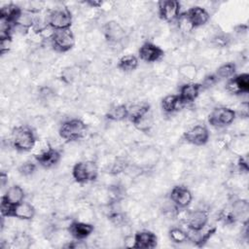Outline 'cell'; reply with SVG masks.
Returning <instances> with one entry per match:
<instances>
[{
  "instance_id": "603a6c76",
  "label": "cell",
  "mask_w": 249,
  "mask_h": 249,
  "mask_svg": "<svg viewBox=\"0 0 249 249\" xmlns=\"http://www.w3.org/2000/svg\"><path fill=\"white\" fill-rule=\"evenodd\" d=\"M185 106L178 94H169L162 98L161 108L165 113H174Z\"/></svg>"
},
{
  "instance_id": "4316f807",
  "label": "cell",
  "mask_w": 249,
  "mask_h": 249,
  "mask_svg": "<svg viewBox=\"0 0 249 249\" xmlns=\"http://www.w3.org/2000/svg\"><path fill=\"white\" fill-rule=\"evenodd\" d=\"M236 71V66L232 62L225 63L218 67L215 76L220 79H230L231 78Z\"/></svg>"
},
{
  "instance_id": "d4e9b609",
  "label": "cell",
  "mask_w": 249,
  "mask_h": 249,
  "mask_svg": "<svg viewBox=\"0 0 249 249\" xmlns=\"http://www.w3.org/2000/svg\"><path fill=\"white\" fill-rule=\"evenodd\" d=\"M138 58L133 54H126L122 56L118 61V68L124 72H130L138 67Z\"/></svg>"
},
{
  "instance_id": "d6986e66",
  "label": "cell",
  "mask_w": 249,
  "mask_h": 249,
  "mask_svg": "<svg viewBox=\"0 0 249 249\" xmlns=\"http://www.w3.org/2000/svg\"><path fill=\"white\" fill-rule=\"evenodd\" d=\"M201 88L202 85L199 83H188L182 86V88L180 89V93L178 95L186 105L188 103L194 102L197 98Z\"/></svg>"
},
{
  "instance_id": "f546056e",
  "label": "cell",
  "mask_w": 249,
  "mask_h": 249,
  "mask_svg": "<svg viewBox=\"0 0 249 249\" xmlns=\"http://www.w3.org/2000/svg\"><path fill=\"white\" fill-rule=\"evenodd\" d=\"M127 165H128V163L125 159L117 158L115 160V161L112 163L108 172H110L111 174H119V173L123 172L127 167Z\"/></svg>"
},
{
  "instance_id": "9c48e42d",
  "label": "cell",
  "mask_w": 249,
  "mask_h": 249,
  "mask_svg": "<svg viewBox=\"0 0 249 249\" xmlns=\"http://www.w3.org/2000/svg\"><path fill=\"white\" fill-rule=\"evenodd\" d=\"M226 89L233 94L248 93L249 91V74L241 73L229 79Z\"/></svg>"
},
{
  "instance_id": "52a82bcc",
  "label": "cell",
  "mask_w": 249,
  "mask_h": 249,
  "mask_svg": "<svg viewBox=\"0 0 249 249\" xmlns=\"http://www.w3.org/2000/svg\"><path fill=\"white\" fill-rule=\"evenodd\" d=\"M209 130L205 125L197 124L191 128H189L183 134V139L196 146H202L205 145L209 140Z\"/></svg>"
},
{
  "instance_id": "6da1fadb",
  "label": "cell",
  "mask_w": 249,
  "mask_h": 249,
  "mask_svg": "<svg viewBox=\"0 0 249 249\" xmlns=\"http://www.w3.org/2000/svg\"><path fill=\"white\" fill-rule=\"evenodd\" d=\"M37 141L32 128L27 125L16 126L12 130L11 142L13 147L19 152H31Z\"/></svg>"
},
{
  "instance_id": "ffe728a7",
  "label": "cell",
  "mask_w": 249,
  "mask_h": 249,
  "mask_svg": "<svg viewBox=\"0 0 249 249\" xmlns=\"http://www.w3.org/2000/svg\"><path fill=\"white\" fill-rule=\"evenodd\" d=\"M22 12L23 10L19 6L13 3L7 4L0 9V19L9 22L12 25H15L18 20L19 17L21 16Z\"/></svg>"
},
{
  "instance_id": "836d02e7",
  "label": "cell",
  "mask_w": 249,
  "mask_h": 249,
  "mask_svg": "<svg viewBox=\"0 0 249 249\" xmlns=\"http://www.w3.org/2000/svg\"><path fill=\"white\" fill-rule=\"evenodd\" d=\"M215 231H216V228H212V229H210L209 231H207L196 241L197 245H198V246L204 245V243L209 240V238L215 233Z\"/></svg>"
},
{
  "instance_id": "8d00e7d4",
  "label": "cell",
  "mask_w": 249,
  "mask_h": 249,
  "mask_svg": "<svg viewBox=\"0 0 249 249\" xmlns=\"http://www.w3.org/2000/svg\"><path fill=\"white\" fill-rule=\"evenodd\" d=\"M7 183H8V174L2 171L0 174V185L2 188H4Z\"/></svg>"
},
{
  "instance_id": "7a4b0ae2",
  "label": "cell",
  "mask_w": 249,
  "mask_h": 249,
  "mask_svg": "<svg viewBox=\"0 0 249 249\" xmlns=\"http://www.w3.org/2000/svg\"><path fill=\"white\" fill-rule=\"evenodd\" d=\"M46 21L53 30L69 29L72 25V15L67 8L49 10L46 15Z\"/></svg>"
},
{
  "instance_id": "cb8c5ba5",
  "label": "cell",
  "mask_w": 249,
  "mask_h": 249,
  "mask_svg": "<svg viewBox=\"0 0 249 249\" xmlns=\"http://www.w3.org/2000/svg\"><path fill=\"white\" fill-rule=\"evenodd\" d=\"M128 117V109L127 106L124 104H118L112 106L106 114V118L108 120L114 122H121Z\"/></svg>"
},
{
  "instance_id": "30bf717a",
  "label": "cell",
  "mask_w": 249,
  "mask_h": 249,
  "mask_svg": "<svg viewBox=\"0 0 249 249\" xmlns=\"http://www.w3.org/2000/svg\"><path fill=\"white\" fill-rule=\"evenodd\" d=\"M158 237L151 231H139L134 234L132 248L152 249L157 246Z\"/></svg>"
},
{
  "instance_id": "7402d4cb",
  "label": "cell",
  "mask_w": 249,
  "mask_h": 249,
  "mask_svg": "<svg viewBox=\"0 0 249 249\" xmlns=\"http://www.w3.org/2000/svg\"><path fill=\"white\" fill-rule=\"evenodd\" d=\"M1 199L14 206L24 199V191L18 185H14L7 189L6 193L1 196Z\"/></svg>"
},
{
  "instance_id": "9a60e30c",
  "label": "cell",
  "mask_w": 249,
  "mask_h": 249,
  "mask_svg": "<svg viewBox=\"0 0 249 249\" xmlns=\"http://www.w3.org/2000/svg\"><path fill=\"white\" fill-rule=\"evenodd\" d=\"M68 232L70 235L77 240H84L89 237L92 231H94V227L91 224L80 222V221H73L68 226Z\"/></svg>"
},
{
  "instance_id": "2e32d148",
  "label": "cell",
  "mask_w": 249,
  "mask_h": 249,
  "mask_svg": "<svg viewBox=\"0 0 249 249\" xmlns=\"http://www.w3.org/2000/svg\"><path fill=\"white\" fill-rule=\"evenodd\" d=\"M189 21L194 28L204 25L209 20V13L200 6H194L185 12Z\"/></svg>"
},
{
  "instance_id": "e575fe53",
  "label": "cell",
  "mask_w": 249,
  "mask_h": 249,
  "mask_svg": "<svg viewBox=\"0 0 249 249\" xmlns=\"http://www.w3.org/2000/svg\"><path fill=\"white\" fill-rule=\"evenodd\" d=\"M65 247H67V248H74V249H76V248H85V247H87V244H86V242H84V240H77V239H75L74 241H72V242L68 243L67 245H65Z\"/></svg>"
},
{
  "instance_id": "3957f363",
  "label": "cell",
  "mask_w": 249,
  "mask_h": 249,
  "mask_svg": "<svg viewBox=\"0 0 249 249\" xmlns=\"http://www.w3.org/2000/svg\"><path fill=\"white\" fill-rule=\"evenodd\" d=\"M72 176L76 182L81 184L95 181L98 176L97 164L92 160L79 161L72 168Z\"/></svg>"
},
{
  "instance_id": "1f68e13d",
  "label": "cell",
  "mask_w": 249,
  "mask_h": 249,
  "mask_svg": "<svg viewBox=\"0 0 249 249\" xmlns=\"http://www.w3.org/2000/svg\"><path fill=\"white\" fill-rule=\"evenodd\" d=\"M177 22H178L179 29L181 31H183V32H191L194 29V27L192 26V24L189 21V19H188V18H187L185 13L180 14L179 18H177Z\"/></svg>"
},
{
  "instance_id": "4dcf8cb0",
  "label": "cell",
  "mask_w": 249,
  "mask_h": 249,
  "mask_svg": "<svg viewBox=\"0 0 249 249\" xmlns=\"http://www.w3.org/2000/svg\"><path fill=\"white\" fill-rule=\"evenodd\" d=\"M19 174L22 176H30L36 171V164L30 160L22 162L18 168Z\"/></svg>"
},
{
  "instance_id": "484cf974",
  "label": "cell",
  "mask_w": 249,
  "mask_h": 249,
  "mask_svg": "<svg viewBox=\"0 0 249 249\" xmlns=\"http://www.w3.org/2000/svg\"><path fill=\"white\" fill-rule=\"evenodd\" d=\"M248 202L246 200H243V199H239V200H236L233 205H232V214L236 219H239V218H245V220L247 221V217H248Z\"/></svg>"
},
{
  "instance_id": "f1b7e54d",
  "label": "cell",
  "mask_w": 249,
  "mask_h": 249,
  "mask_svg": "<svg viewBox=\"0 0 249 249\" xmlns=\"http://www.w3.org/2000/svg\"><path fill=\"white\" fill-rule=\"evenodd\" d=\"M179 73L186 79L194 80L197 75V70L194 64H185L179 68Z\"/></svg>"
},
{
  "instance_id": "4fadbf2b",
  "label": "cell",
  "mask_w": 249,
  "mask_h": 249,
  "mask_svg": "<svg viewBox=\"0 0 249 249\" xmlns=\"http://www.w3.org/2000/svg\"><path fill=\"white\" fill-rule=\"evenodd\" d=\"M103 34L109 43H119L125 36L124 29L116 20H109L104 24Z\"/></svg>"
},
{
  "instance_id": "5bb4252c",
  "label": "cell",
  "mask_w": 249,
  "mask_h": 249,
  "mask_svg": "<svg viewBox=\"0 0 249 249\" xmlns=\"http://www.w3.org/2000/svg\"><path fill=\"white\" fill-rule=\"evenodd\" d=\"M208 218V213L205 210L191 211L187 216L188 228L195 232H198L206 226Z\"/></svg>"
},
{
  "instance_id": "ac0fdd59",
  "label": "cell",
  "mask_w": 249,
  "mask_h": 249,
  "mask_svg": "<svg viewBox=\"0 0 249 249\" xmlns=\"http://www.w3.org/2000/svg\"><path fill=\"white\" fill-rule=\"evenodd\" d=\"M36 210L34 206L26 201H21L12 207L10 217L18 218L20 220H31L34 218Z\"/></svg>"
},
{
  "instance_id": "83f0119b",
  "label": "cell",
  "mask_w": 249,
  "mask_h": 249,
  "mask_svg": "<svg viewBox=\"0 0 249 249\" xmlns=\"http://www.w3.org/2000/svg\"><path fill=\"white\" fill-rule=\"evenodd\" d=\"M169 238L175 243H183L189 239V234L179 228H173L168 232Z\"/></svg>"
},
{
  "instance_id": "8fae6325",
  "label": "cell",
  "mask_w": 249,
  "mask_h": 249,
  "mask_svg": "<svg viewBox=\"0 0 249 249\" xmlns=\"http://www.w3.org/2000/svg\"><path fill=\"white\" fill-rule=\"evenodd\" d=\"M138 54L140 59H142L143 61L155 62L163 56L164 51L160 46L154 43L146 42L140 47Z\"/></svg>"
},
{
  "instance_id": "e0dca14e",
  "label": "cell",
  "mask_w": 249,
  "mask_h": 249,
  "mask_svg": "<svg viewBox=\"0 0 249 249\" xmlns=\"http://www.w3.org/2000/svg\"><path fill=\"white\" fill-rule=\"evenodd\" d=\"M34 158L41 166L45 168H50L56 165L59 162L61 159V155L57 150H55L51 146L47 151H45L40 155L35 156Z\"/></svg>"
},
{
  "instance_id": "277c9868",
  "label": "cell",
  "mask_w": 249,
  "mask_h": 249,
  "mask_svg": "<svg viewBox=\"0 0 249 249\" xmlns=\"http://www.w3.org/2000/svg\"><path fill=\"white\" fill-rule=\"evenodd\" d=\"M87 132L86 124L80 119H71L64 122L58 130L60 137L66 141H76L83 138Z\"/></svg>"
},
{
  "instance_id": "ba28073f",
  "label": "cell",
  "mask_w": 249,
  "mask_h": 249,
  "mask_svg": "<svg viewBox=\"0 0 249 249\" xmlns=\"http://www.w3.org/2000/svg\"><path fill=\"white\" fill-rule=\"evenodd\" d=\"M180 3L176 0H162L159 2V16L167 22L177 20L180 16Z\"/></svg>"
},
{
  "instance_id": "8992f818",
  "label": "cell",
  "mask_w": 249,
  "mask_h": 249,
  "mask_svg": "<svg viewBox=\"0 0 249 249\" xmlns=\"http://www.w3.org/2000/svg\"><path fill=\"white\" fill-rule=\"evenodd\" d=\"M236 113L233 109L228 107L215 108L208 115V123L214 127H224L230 125L235 119Z\"/></svg>"
},
{
  "instance_id": "44dd1931",
  "label": "cell",
  "mask_w": 249,
  "mask_h": 249,
  "mask_svg": "<svg viewBox=\"0 0 249 249\" xmlns=\"http://www.w3.org/2000/svg\"><path fill=\"white\" fill-rule=\"evenodd\" d=\"M128 109V117L129 121L135 125L141 119H143L146 115L150 113V105L148 103H136L129 107Z\"/></svg>"
},
{
  "instance_id": "5b68a950",
  "label": "cell",
  "mask_w": 249,
  "mask_h": 249,
  "mask_svg": "<svg viewBox=\"0 0 249 249\" xmlns=\"http://www.w3.org/2000/svg\"><path fill=\"white\" fill-rule=\"evenodd\" d=\"M50 40L53 50H55L58 53L68 52L75 45V36L70 28L54 30Z\"/></svg>"
},
{
  "instance_id": "d590c367",
  "label": "cell",
  "mask_w": 249,
  "mask_h": 249,
  "mask_svg": "<svg viewBox=\"0 0 249 249\" xmlns=\"http://www.w3.org/2000/svg\"><path fill=\"white\" fill-rule=\"evenodd\" d=\"M238 166L240 168V170H244L245 172L248 171V164H247V160L240 158L238 160Z\"/></svg>"
},
{
  "instance_id": "7c38bea8",
  "label": "cell",
  "mask_w": 249,
  "mask_h": 249,
  "mask_svg": "<svg viewBox=\"0 0 249 249\" xmlns=\"http://www.w3.org/2000/svg\"><path fill=\"white\" fill-rule=\"evenodd\" d=\"M169 197L171 201L180 208H186L193 200L191 191L185 186H175L170 192Z\"/></svg>"
},
{
  "instance_id": "d6a6232c",
  "label": "cell",
  "mask_w": 249,
  "mask_h": 249,
  "mask_svg": "<svg viewBox=\"0 0 249 249\" xmlns=\"http://www.w3.org/2000/svg\"><path fill=\"white\" fill-rule=\"evenodd\" d=\"M12 36H0V52L1 54L8 53L11 47Z\"/></svg>"
}]
</instances>
